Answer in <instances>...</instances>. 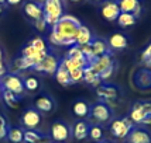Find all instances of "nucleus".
Instances as JSON below:
<instances>
[{
  "label": "nucleus",
  "instance_id": "f257e3e1",
  "mask_svg": "<svg viewBox=\"0 0 151 143\" xmlns=\"http://www.w3.org/2000/svg\"><path fill=\"white\" fill-rule=\"evenodd\" d=\"M81 25L82 23L75 16L62 14L58 23L51 27V33L48 37L50 44L55 46H68V48L76 45V34Z\"/></svg>",
  "mask_w": 151,
  "mask_h": 143
},
{
  "label": "nucleus",
  "instance_id": "f03ea898",
  "mask_svg": "<svg viewBox=\"0 0 151 143\" xmlns=\"http://www.w3.org/2000/svg\"><path fill=\"white\" fill-rule=\"evenodd\" d=\"M42 13L47 25L54 27L64 14V0H45L42 3Z\"/></svg>",
  "mask_w": 151,
  "mask_h": 143
},
{
  "label": "nucleus",
  "instance_id": "7ed1b4c3",
  "mask_svg": "<svg viewBox=\"0 0 151 143\" xmlns=\"http://www.w3.org/2000/svg\"><path fill=\"white\" fill-rule=\"evenodd\" d=\"M96 94H98L100 103L106 104L110 108H114L117 104L119 97H120V88L110 83H100L96 87Z\"/></svg>",
  "mask_w": 151,
  "mask_h": 143
},
{
  "label": "nucleus",
  "instance_id": "20e7f679",
  "mask_svg": "<svg viewBox=\"0 0 151 143\" xmlns=\"http://www.w3.org/2000/svg\"><path fill=\"white\" fill-rule=\"evenodd\" d=\"M89 119L92 121L93 124H107L110 122V119L113 117V111L110 107H107L103 103H95L93 105H91V111H89Z\"/></svg>",
  "mask_w": 151,
  "mask_h": 143
},
{
  "label": "nucleus",
  "instance_id": "39448f33",
  "mask_svg": "<svg viewBox=\"0 0 151 143\" xmlns=\"http://www.w3.org/2000/svg\"><path fill=\"white\" fill-rule=\"evenodd\" d=\"M1 86H3V90L12 91L16 96L21 97L24 93H26V87H24V81L23 79L20 77L17 73H6L3 77H1Z\"/></svg>",
  "mask_w": 151,
  "mask_h": 143
},
{
  "label": "nucleus",
  "instance_id": "423d86ee",
  "mask_svg": "<svg viewBox=\"0 0 151 143\" xmlns=\"http://www.w3.org/2000/svg\"><path fill=\"white\" fill-rule=\"evenodd\" d=\"M133 128H134V124L132 122V119L129 117H124L120 119H114L110 124V133L116 139H126Z\"/></svg>",
  "mask_w": 151,
  "mask_h": 143
},
{
  "label": "nucleus",
  "instance_id": "0eeeda50",
  "mask_svg": "<svg viewBox=\"0 0 151 143\" xmlns=\"http://www.w3.org/2000/svg\"><path fill=\"white\" fill-rule=\"evenodd\" d=\"M148 115H151V101H137L133 104L129 118L132 119L133 124L141 125L143 119Z\"/></svg>",
  "mask_w": 151,
  "mask_h": 143
},
{
  "label": "nucleus",
  "instance_id": "6e6552de",
  "mask_svg": "<svg viewBox=\"0 0 151 143\" xmlns=\"http://www.w3.org/2000/svg\"><path fill=\"white\" fill-rule=\"evenodd\" d=\"M59 63H61V60L58 59V56L48 52L45 55V58L42 59L38 65H35L34 70L38 72V73H42V74H54L58 69Z\"/></svg>",
  "mask_w": 151,
  "mask_h": 143
},
{
  "label": "nucleus",
  "instance_id": "1a4fd4ad",
  "mask_svg": "<svg viewBox=\"0 0 151 143\" xmlns=\"http://www.w3.org/2000/svg\"><path fill=\"white\" fill-rule=\"evenodd\" d=\"M72 136L71 126L64 121H57L51 125V137L55 142H66Z\"/></svg>",
  "mask_w": 151,
  "mask_h": 143
},
{
  "label": "nucleus",
  "instance_id": "9d476101",
  "mask_svg": "<svg viewBox=\"0 0 151 143\" xmlns=\"http://www.w3.org/2000/svg\"><path fill=\"white\" fill-rule=\"evenodd\" d=\"M41 122H42V115L35 108H28L21 115V125L26 129H38Z\"/></svg>",
  "mask_w": 151,
  "mask_h": 143
},
{
  "label": "nucleus",
  "instance_id": "9b49d317",
  "mask_svg": "<svg viewBox=\"0 0 151 143\" xmlns=\"http://www.w3.org/2000/svg\"><path fill=\"white\" fill-rule=\"evenodd\" d=\"M113 63H116V60H114V58H113V53L109 51V52L105 53V55L98 56V58L95 59V60H92L88 66H89L96 74H100V73L105 72L107 67H110Z\"/></svg>",
  "mask_w": 151,
  "mask_h": 143
},
{
  "label": "nucleus",
  "instance_id": "f8f14e48",
  "mask_svg": "<svg viewBox=\"0 0 151 143\" xmlns=\"http://www.w3.org/2000/svg\"><path fill=\"white\" fill-rule=\"evenodd\" d=\"M100 14L103 20L106 21H116L120 14V7H119L117 0H106L102 3V8H100Z\"/></svg>",
  "mask_w": 151,
  "mask_h": 143
},
{
  "label": "nucleus",
  "instance_id": "ddd939ff",
  "mask_svg": "<svg viewBox=\"0 0 151 143\" xmlns=\"http://www.w3.org/2000/svg\"><path fill=\"white\" fill-rule=\"evenodd\" d=\"M127 143H151V133L144 128H133L126 137Z\"/></svg>",
  "mask_w": 151,
  "mask_h": 143
},
{
  "label": "nucleus",
  "instance_id": "4468645a",
  "mask_svg": "<svg viewBox=\"0 0 151 143\" xmlns=\"http://www.w3.org/2000/svg\"><path fill=\"white\" fill-rule=\"evenodd\" d=\"M117 3L120 13H132L134 17H138L141 14V0H117Z\"/></svg>",
  "mask_w": 151,
  "mask_h": 143
},
{
  "label": "nucleus",
  "instance_id": "2eb2a0df",
  "mask_svg": "<svg viewBox=\"0 0 151 143\" xmlns=\"http://www.w3.org/2000/svg\"><path fill=\"white\" fill-rule=\"evenodd\" d=\"M134 83L140 90H151V70L140 69L134 74Z\"/></svg>",
  "mask_w": 151,
  "mask_h": 143
},
{
  "label": "nucleus",
  "instance_id": "dca6fc26",
  "mask_svg": "<svg viewBox=\"0 0 151 143\" xmlns=\"http://www.w3.org/2000/svg\"><path fill=\"white\" fill-rule=\"evenodd\" d=\"M23 13L26 14V17L28 20H38L42 17V4H38L35 1H26L23 4Z\"/></svg>",
  "mask_w": 151,
  "mask_h": 143
},
{
  "label": "nucleus",
  "instance_id": "f3484780",
  "mask_svg": "<svg viewBox=\"0 0 151 143\" xmlns=\"http://www.w3.org/2000/svg\"><path fill=\"white\" fill-rule=\"evenodd\" d=\"M34 105H35V110L42 112V114H50L55 110V101L52 97H48V96L37 97L34 101Z\"/></svg>",
  "mask_w": 151,
  "mask_h": 143
},
{
  "label": "nucleus",
  "instance_id": "a211bd4d",
  "mask_svg": "<svg viewBox=\"0 0 151 143\" xmlns=\"http://www.w3.org/2000/svg\"><path fill=\"white\" fill-rule=\"evenodd\" d=\"M107 45L113 51H123V49H126L129 46V39H127V37H126L124 34L116 33L109 38Z\"/></svg>",
  "mask_w": 151,
  "mask_h": 143
},
{
  "label": "nucleus",
  "instance_id": "6ab92c4d",
  "mask_svg": "<svg viewBox=\"0 0 151 143\" xmlns=\"http://www.w3.org/2000/svg\"><path fill=\"white\" fill-rule=\"evenodd\" d=\"M89 122H86L83 119H81L78 122H75L72 128V136L75 140H83L88 137V133H89Z\"/></svg>",
  "mask_w": 151,
  "mask_h": 143
},
{
  "label": "nucleus",
  "instance_id": "aec40b11",
  "mask_svg": "<svg viewBox=\"0 0 151 143\" xmlns=\"http://www.w3.org/2000/svg\"><path fill=\"white\" fill-rule=\"evenodd\" d=\"M54 76H55L57 83L61 86H64V87H68V86L73 84L72 80H71V76H69V72H68V69H66L62 63H59L57 72L54 73Z\"/></svg>",
  "mask_w": 151,
  "mask_h": 143
},
{
  "label": "nucleus",
  "instance_id": "412c9836",
  "mask_svg": "<svg viewBox=\"0 0 151 143\" xmlns=\"http://www.w3.org/2000/svg\"><path fill=\"white\" fill-rule=\"evenodd\" d=\"M91 46H92L95 58L102 56V55L109 52V45H107V42H106L105 39H102V38H93L91 41Z\"/></svg>",
  "mask_w": 151,
  "mask_h": 143
},
{
  "label": "nucleus",
  "instance_id": "4be33fe9",
  "mask_svg": "<svg viewBox=\"0 0 151 143\" xmlns=\"http://www.w3.org/2000/svg\"><path fill=\"white\" fill-rule=\"evenodd\" d=\"M93 39L92 31L88 28L86 25H82L78 28V34H76V45H86V44H91V41Z\"/></svg>",
  "mask_w": 151,
  "mask_h": 143
},
{
  "label": "nucleus",
  "instance_id": "5701e85b",
  "mask_svg": "<svg viewBox=\"0 0 151 143\" xmlns=\"http://www.w3.org/2000/svg\"><path fill=\"white\" fill-rule=\"evenodd\" d=\"M72 111H73V114H75L78 118L83 119V118H86L88 115H89L91 105L88 104L86 101H83V100H79V101H76V103H73Z\"/></svg>",
  "mask_w": 151,
  "mask_h": 143
},
{
  "label": "nucleus",
  "instance_id": "b1692460",
  "mask_svg": "<svg viewBox=\"0 0 151 143\" xmlns=\"http://www.w3.org/2000/svg\"><path fill=\"white\" fill-rule=\"evenodd\" d=\"M83 81H85L86 84L95 87V88L102 83V80H100V77H99V74H96L89 66H86L85 69H83Z\"/></svg>",
  "mask_w": 151,
  "mask_h": 143
},
{
  "label": "nucleus",
  "instance_id": "393cba45",
  "mask_svg": "<svg viewBox=\"0 0 151 143\" xmlns=\"http://www.w3.org/2000/svg\"><path fill=\"white\" fill-rule=\"evenodd\" d=\"M45 137L41 135L37 129H26L24 136H23V143H41Z\"/></svg>",
  "mask_w": 151,
  "mask_h": 143
},
{
  "label": "nucleus",
  "instance_id": "a878e982",
  "mask_svg": "<svg viewBox=\"0 0 151 143\" xmlns=\"http://www.w3.org/2000/svg\"><path fill=\"white\" fill-rule=\"evenodd\" d=\"M61 63L65 66L68 70H72V69H79V67H86V66L89 65L88 63V60H86L85 58L83 59H69V58H64L62 60H61Z\"/></svg>",
  "mask_w": 151,
  "mask_h": 143
},
{
  "label": "nucleus",
  "instance_id": "bb28decb",
  "mask_svg": "<svg viewBox=\"0 0 151 143\" xmlns=\"http://www.w3.org/2000/svg\"><path fill=\"white\" fill-rule=\"evenodd\" d=\"M23 136H24V130L14 126V128H9L6 137L10 143H23Z\"/></svg>",
  "mask_w": 151,
  "mask_h": 143
},
{
  "label": "nucleus",
  "instance_id": "cd10ccee",
  "mask_svg": "<svg viewBox=\"0 0 151 143\" xmlns=\"http://www.w3.org/2000/svg\"><path fill=\"white\" fill-rule=\"evenodd\" d=\"M1 98H3V101H4V104L9 107V108H17V105H19V96H16L14 93L12 91H7V90H3L1 91Z\"/></svg>",
  "mask_w": 151,
  "mask_h": 143
},
{
  "label": "nucleus",
  "instance_id": "c85d7f7f",
  "mask_svg": "<svg viewBox=\"0 0 151 143\" xmlns=\"http://www.w3.org/2000/svg\"><path fill=\"white\" fill-rule=\"evenodd\" d=\"M116 21L119 23V25L120 27L127 28V27H132L137 23V17H134L132 13H120Z\"/></svg>",
  "mask_w": 151,
  "mask_h": 143
},
{
  "label": "nucleus",
  "instance_id": "c756f323",
  "mask_svg": "<svg viewBox=\"0 0 151 143\" xmlns=\"http://www.w3.org/2000/svg\"><path fill=\"white\" fill-rule=\"evenodd\" d=\"M105 136V130L103 128L98 124H93L89 126V133H88V137L92 139L93 142H100Z\"/></svg>",
  "mask_w": 151,
  "mask_h": 143
},
{
  "label": "nucleus",
  "instance_id": "7c9ffc66",
  "mask_svg": "<svg viewBox=\"0 0 151 143\" xmlns=\"http://www.w3.org/2000/svg\"><path fill=\"white\" fill-rule=\"evenodd\" d=\"M24 81V87L27 91H37L40 87V80L35 76H28V77L23 79Z\"/></svg>",
  "mask_w": 151,
  "mask_h": 143
},
{
  "label": "nucleus",
  "instance_id": "2f4dec72",
  "mask_svg": "<svg viewBox=\"0 0 151 143\" xmlns=\"http://www.w3.org/2000/svg\"><path fill=\"white\" fill-rule=\"evenodd\" d=\"M66 58L69 59H83V53L81 51V46L79 45H72L69 46V49H68V52H66Z\"/></svg>",
  "mask_w": 151,
  "mask_h": 143
},
{
  "label": "nucleus",
  "instance_id": "473e14b6",
  "mask_svg": "<svg viewBox=\"0 0 151 143\" xmlns=\"http://www.w3.org/2000/svg\"><path fill=\"white\" fill-rule=\"evenodd\" d=\"M85 69V67H83ZM83 69L79 67V69H72V70H68L69 72V76H71V80L72 83H79V81H83Z\"/></svg>",
  "mask_w": 151,
  "mask_h": 143
},
{
  "label": "nucleus",
  "instance_id": "72a5a7b5",
  "mask_svg": "<svg viewBox=\"0 0 151 143\" xmlns=\"http://www.w3.org/2000/svg\"><path fill=\"white\" fill-rule=\"evenodd\" d=\"M30 45L33 46V48H35L37 51H48L47 42H45V41H44L42 38H40V37H37V38H33V39H31Z\"/></svg>",
  "mask_w": 151,
  "mask_h": 143
},
{
  "label": "nucleus",
  "instance_id": "f704fd0d",
  "mask_svg": "<svg viewBox=\"0 0 151 143\" xmlns=\"http://www.w3.org/2000/svg\"><path fill=\"white\" fill-rule=\"evenodd\" d=\"M7 132H9V124H7V119L0 114V140L6 139Z\"/></svg>",
  "mask_w": 151,
  "mask_h": 143
},
{
  "label": "nucleus",
  "instance_id": "c9c22d12",
  "mask_svg": "<svg viewBox=\"0 0 151 143\" xmlns=\"http://www.w3.org/2000/svg\"><path fill=\"white\" fill-rule=\"evenodd\" d=\"M114 70H116V63H113L110 67H107L105 72H102V73L99 74L100 80H102V81H106V80H109V79H110L113 74H114Z\"/></svg>",
  "mask_w": 151,
  "mask_h": 143
},
{
  "label": "nucleus",
  "instance_id": "e433bc0d",
  "mask_svg": "<svg viewBox=\"0 0 151 143\" xmlns=\"http://www.w3.org/2000/svg\"><path fill=\"white\" fill-rule=\"evenodd\" d=\"M141 60H143V63H145L147 66H151V44L143 51V53H141Z\"/></svg>",
  "mask_w": 151,
  "mask_h": 143
},
{
  "label": "nucleus",
  "instance_id": "4c0bfd02",
  "mask_svg": "<svg viewBox=\"0 0 151 143\" xmlns=\"http://www.w3.org/2000/svg\"><path fill=\"white\" fill-rule=\"evenodd\" d=\"M34 27H35V28L38 30L40 33H44V31L47 30V27H48V25H47L45 20L41 17V18H38V20H35V21H34Z\"/></svg>",
  "mask_w": 151,
  "mask_h": 143
},
{
  "label": "nucleus",
  "instance_id": "58836bf2",
  "mask_svg": "<svg viewBox=\"0 0 151 143\" xmlns=\"http://www.w3.org/2000/svg\"><path fill=\"white\" fill-rule=\"evenodd\" d=\"M6 74V66H4V63H3V60L0 59V79L3 77Z\"/></svg>",
  "mask_w": 151,
  "mask_h": 143
},
{
  "label": "nucleus",
  "instance_id": "ea45409f",
  "mask_svg": "<svg viewBox=\"0 0 151 143\" xmlns=\"http://www.w3.org/2000/svg\"><path fill=\"white\" fill-rule=\"evenodd\" d=\"M141 125H144V126H151V115H148V117H145L144 119H143V122H141Z\"/></svg>",
  "mask_w": 151,
  "mask_h": 143
},
{
  "label": "nucleus",
  "instance_id": "a19ab883",
  "mask_svg": "<svg viewBox=\"0 0 151 143\" xmlns=\"http://www.w3.org/2000/svg\"><path fill=\"white\" fill-rule=\"evenodd\" d=\"M9 4H12V6H17V4H21L23 3V0H6Z\"/></svg>",
  "mask_w": 151,
  "mask_h": 143
},
{
  "label": "nucleus",
  "instance_id": "79ce46f5",
  "mask_svg": "<svg viewBox=\"0 0 151 143\" xmlns=\"http://www.w3.org/2000/svg\"><path fill=\"white\" fill-rule=\"evenodd\" d=\"M91 1H93V3H98V4H102L103 1H106V0H91Z\"/></svg>",
  "mask_w": 151,
  "mask_h": 143
},
{
  "label": "nucleus",
  "instance_id": "37998d69",
  "mask_svg": "<svg viewBox=\"0 0 151 143\" xmlns=\"http://www.w3.org/2000/svg\"><path fill=\"white\" fill-rule=\"evenodd\" d=\"M3 11H4V7H3V4H0V16L3 14Z\"/></svg>",
  "mask_w": 151,
  "mask_h": 143
},
{
  "label": "nucleus",
  "instance_id": "c03bdc74",
  "mask_svg": "<svg viewBox=\"0 0 151 143\" xmlns=\"http://www.w3.org/2000/svg\"><path fill=\"white\" fill-rule=\"evenodd\" d=\"M68 1H71V3H79V1H82V0H68Z\"/></svg>",
  "mask_w": 151,
  "mask_h": 143
},
{
  "label": "nucleus",
  "instance_id": "a18cd8bd",
  "mask_svg": "<svg viewBox=\"0 0 151 143\" xmlns=\"http://www.w3.org/2000/svg\"><path fill=\"white\" fill-rule=\"evenodd\" d=\"M3 58V51H1V48H0V59Z\"/></svg>",
  "mask_w": 151,
  "mask_h": 143
},
{
  "label": "nucleus",
  "instance_id": "49530a36",
  "mask_svg": "<svg viewBox=\"0 0 151 143\" xmlns=\"http://www.w3.org/2000/svg\"><path fill=\"white\" fill-rule=\"evenodd\" d=\"M1 91H3V86H1V83H0V96H1Z\"/></svg>",
  "mask_w": 151,
  "mask_h": 143
},
{
  "label": "nucleus",
  "instance_id": "de8ad7c7",
  "mask_svg": "<svg viewBox=\"0 0 151 143\" xmlns=\"http://www.w3.org/2000/svg\"><path fill=\"white\" fill-rule=\"evenodd\" d=\"M3 3H6V0H0V4H3Z\"/></svg>",
  "mask_w": 151,
  "mask_h": 143
},
{
  "label": "nucleus",
  "instance_id": "09e8293b",
  "mask_svg": "<svg viewBox=\"0 0 151 143\" xmlns=\"http://www.w3.org/2000/svg\"><path fill=\"white\" fill-rule=\"evenodd\" d=\"M95 143H110V142H102V140H100V142H95Z\"/></svg>",
  "mask_w": 151,
  "mask_h": 143
},
{
  "label": "nucleus",
  "instance_id": "8fccbe9b",
  "mask_svg": "<svg viewBox=\"0 0 151 143\" xmlns=\"http://www.w3.org/2000/svg\"><path fill=\"white\" fill-rule=\"evenodd\" d=\"M40 3H41V4H42V3H44V1H45V0H38Z\"/></svg>",
  "mask_w": 151,
  "mask_h": 143
},
{
  "label": "nucleus",
  "instance_id": "3c124183",
  "mask_svg": "<svg viewBox=\"0 0 151 143\" xmlns=\"http://www.w3.org/2000/svg\"><path fill=\"white\" fill-rule=\"evenodd\" d=\"M54 143H64V142H54Z\"/></svg>",
  "mask_w": 151,
  "mask_h": 143
}]
</instances>
